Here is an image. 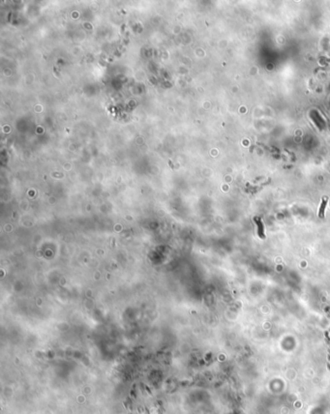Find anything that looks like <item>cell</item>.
<instances>
[{"mask_svg": "<svg viewBox=\"0 0 330 414\" xmlns=\"http://www.w3.org/2000/svg\"><path fill=\"white\" fill-rule=\"evenodd\" d=\"M327 202H328V197H324L322 199H321V203H320V209H319V218H324V212H325V208H326V205H327Z\"/></svg>", "mask_w": 330, "mask_h": 414, "instance_id": "6da1fadb", "label": "cell"}, {"mask_svg": "<svg viewBox=\"0 0 330 414\" xmlns=\"http://www.w3.org/2000/svg\"><path fill=\"white\" fill-rule=\"evenodd\" d=\"M255 221H256V225H258V233H259V236L261 237V238H264V231H263V225H262L261 220H260V218H258V217H256V218H255Z\"/></svg>", "mask_w": 330, "mask_h": 414, "instance_id": "7a4b0ae2", "label": "cell"}]
</instances>
